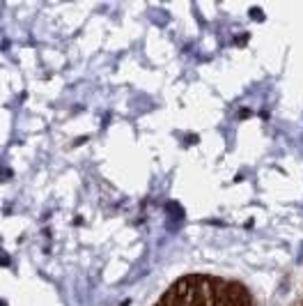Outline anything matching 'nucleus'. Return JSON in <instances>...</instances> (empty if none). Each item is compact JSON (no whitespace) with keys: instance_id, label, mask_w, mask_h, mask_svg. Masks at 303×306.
<instances>
[]
</instances>
